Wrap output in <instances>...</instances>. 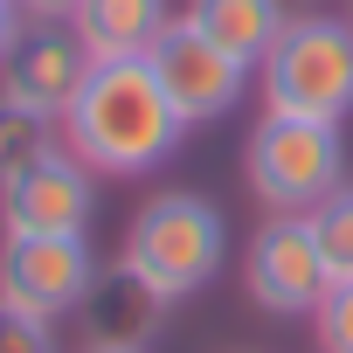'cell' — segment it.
Segmentation results:
<instances>
[{
	"mask_svg": "<svg viewBox=\"0 0 353 353\" xmlns=\"http://www.w3.org/2000/svg\"><path fill=\"white\" fill-rule=\"evenodd\" d=\"M56 125L35 118V111H14V104H0V188L14 181V173H28L42 152H56Z\"/></svg>",
	"mask_w": 353,
	"mask_h": 353,
	"instance_id": "obj_12",
	"label": "cell"
},
{
	"mask_svg": "<svg viewBox=\"0 0 353 353\" xmlns=\"http://www.w3.org/2000/svg\"><path fill=\"white\" fill-rule=\"evenodd\" d=\"M21 28H28V14L14 8V0H0V63H8V49L21 42Z\"/></svg>",
	"mask_w": 353,
	"mask_h": 353,
	"instance_id": "obj_17",
	"label": "cell"
},
{
	"mask_svg": "<svg viewBox=\"0 0 353 353\" xmlns=\"http://www.w3.org/2000/svg\"><path fill=\"white\" fill-rule=\"evenodd\" d=\"M243 181L270 215H312L325 194L346 188V139L325 118L263 111L243 139Z\"/></svg>",
	"mask_w": 353,
	"mask_h": 353,
	"instance_id": "obj_3",
	"label": "cell"
},
{
	"mask_svg": "<svg viewBox=\"0 0 353 353\" xmlns=\"http://www.w3.org/2000/svg\"><path fill=\"white\" fill-rule=\"evenodd\" d=\"M188 21L208 35V42H222L236 63H263L270 56V42L284 35V0H188Z\"/></svg>",
	"mask_w": 353,
	"mask_h": 353,
	"instance_id": "obj_11",
	"label": "cell"
},
{
	"mask_svg": "<svg viewBox=\"0 0 353 353\" xmlns=\"http://www.w3.org/2000/svg\"><path fill=\"white\" fill-rule=\"evenodd\" d=\"M346 21H353V14H346Z\"/></svg>",
	"mask_w": 353,
	"mask_h": 353,
	"instance_id": "obj_19",
	"label": "cell"
},
{
	"mask_svg": "<svg viewBox=\"0 0 353 353\" xmlns=\"http://www.w3.org/2000/svg\"><path fill=\"white\" fill-rule=\"evenodd\" d=\"M145 63H152L166 104L188 125H215V118H229L250 97V63H236L222 42H208L188 14H173V28L145 49Z\"/></svg>",
	"mask_w": 353,
	"mask_h": 353,
	"instance_id": "obj_6",
	"label": "cell"
},
{
	"mask_svg": "<svg viewBox=\"0 0 353 353\" xmlns=\"http://www.w3.org/2000/svg\"><path fill=\"white\" fill-rule=\"evenodd\" d=\"M70 28L83 35V49L97 63H132L173 28V0H83Z\"/></svg>",
	"mask_w": 353,
	"mask_h": 353,
	"instance_id": "obj_10",
	"label": "cell"
},
{
	"mask_svg": "<svg viewBox=\"0 0 353 353\" xmlns=\"http://www.w3.org/2000/svg\"><path fill=\"white\" fill-rule=\"evenodd\" d=\"M305 222H312V243H319L325 270H332V277H353V181H346L339 194H325Z\"/></svg>",
	"mask_w": 353,
	"mask_h": 353,
	"instance_id": "obj_13",
	"label": "cell"
},
{
	"mask_svg": "<svg viewBox=\"0 0 353 353\" xmlns=\"http://www.w3.org/2000/svg\"><path fill=\"white\" fill-rule=\"evenodd\" d=\"M222 263H229V222H222V208H215L208 194H194V188L152 194V201L125 222V243H118V270L139 277L159 305L194 298Z\"/></svg>",
	"mask_w": 353,
	"mask_h": 353,
	"instance_id": "obj_2",
	"label": "cell"
},
{
	"mask_svg": "<svg viewBox=\"0 0 353 353\" xmlns=\"http://www.w3.org/2000/svg\"><path fill=\"white\" fill-rule=\"evenodd\" d=\"M263 111L346 125L353 111V21L346 14H291L270 56L256 63Z\"/></svg>",
	"mask_w": 353,
	"mask_h": 353,
	"instance_id": "obj_4",
	"label": "cell"
},
{
	"mask_svg": "<svg viewBox=\"0 0 353 353\" xmlns=\"http://www.w3.org/2000/svg\"><path fill=\"white\" fill-rule=\"evenodd\" d=\"M0 353H56V325L0 305Z\"/></svg>",
	"mask_w": 353,
	"mask_h": 353,
	"instance_id": "obj_15",
	"label": "cell"
},
{
	"mask_svg": "<svg viewBox=\"0 0 353 353\" xmlns=\"http://www.w3.org/2000/svg\"><path fill=\"white\" fill-rule=\"evenodd\" d=\"M312 339L319 353H353V277H332V291L312 312Z\"/></svg>",
	"mask_w": 353,
	"mask_h": 353,
	"instance_id": "obj_14",
	"label": "cell"
},
{
	"mask_svg": "<svg viewBox=\"0 0 353 353\" xmlns=\"http://www.w3.org/2000/svg\"><path fill=\"white\" fill-rule=\"evenodd\" d=\"M90 49L70 21H28L21 42L8 49V63H0V104H14V111H35V118H63L70 97L83 90L90 77Z\"/></svg>",
	"mask_w": 353,
	"mask_h": 353,
	"instance_id": "obj_9",
	"label": "cell"
},
{
	"mask_svg": "<svg viewBox=\"0 0 353 353\" xmlns=\"http://www.w3.org/2000/svg\"><path fill=\"white\" fill-rule=\"evenodd\" d=\"M56 139H63V152H77L97 173V181H132V173H152L159 159L181 152L188 118L166 104L152 63L132 56V63H90L83 90L56 118Z\"/></svg>",
	"mask_w": 353,
	"mask_h": 353,
	"instance_id": "obj_1",
	"label": "cell"
},
{
	"mask_svg": "<svg viewBox=\"0 0 353 353\" xmlns=\"http://www.w3.org/2000/svg\"><path fill=\"white\" fill-rule=\"evenodd\" d=\"M14 8H21L28 21H70V14L83 8V0H14Z\"/></svg>",
	"mask_w": 353,
	"mask_h": 353,
	"instance_id": "obj_16",
	"label": "cell"
},
{
	"mask_svg": "<svg viewBox=\"0 0 353 353\" xmlns=\"http://www.w3.org/2000/svg\"><path fill=\"white\" fill-rule=\"evenodd\" d=\"M83 353H145V346H83Z\"/></svg>",
	"mask_w": 353,
	"mask_h": 353,
	"instance_id": "obj_18",
	"label": "cell"
},
{
	"mask_svg": "<svg viewBox=\"0 0 353 353\" xmlns=\"http://www.w3.org/2000/svg\"><path fill=\"white\" fill-rule=\"evenodd\" d=\"M90 215H97V173L63 145L0 188V236H90Z\"/></svg>",
	"mask_w": 353,
	"mask_h": 353,
	"instance_id": "obj_8",
	"label": "cell"
},
{
	"mask_svg": "<svg viewBox=\"0 0 353 353\" xmlns=\"http://www.w3.org/2000/svg\"><path fill=\"white\" fill-rule=\"evenodd\" d=\"M97 256L90 236H0V305L28 319H70L97 291Z\"/></svg>",
	"mask_w": 353,
	"mask_h": 353,
	"instance_id": "obj_5",
	"label": "cell"
},
{
	"mask_svg": "<svg viewBox=\"0 0 353 353\" xmlns=\"http://www.w3.org/2000/svg\"><path fill=\"white\" fill-rule=\"evenodd\" d=\"M243 284H250L256 312H270V319H312L319 298L332 291V270H325V256L312 243V222L305 215H270L250 236Z\"/></svg>",
	"mask_w": 353,
	"mask_h": 353,
	"instance_id": "obj_7",
	"label": "cell"
}]
</instances>
